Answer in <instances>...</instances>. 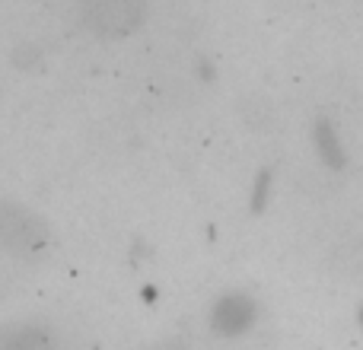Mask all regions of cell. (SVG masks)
Segmentation results:
<instances>
[{
  "label": "cell",
  "mask_w": 363,
  "mask_h": 350,
  "mask_svg": "<svg viewBox=\"0 0 363 350\" xmlns=\"http://www.w3.org/2000/svg\"><path fill=\"white\" fill-rule=\"evenodd\" d=\"M249 322H252L249 300H242V296H226V300H220L217 315H213V325H217L220 332L236 334V332H242Z\"/></svg>",
  "instance_id": "obj_1"
}]
</instances>
